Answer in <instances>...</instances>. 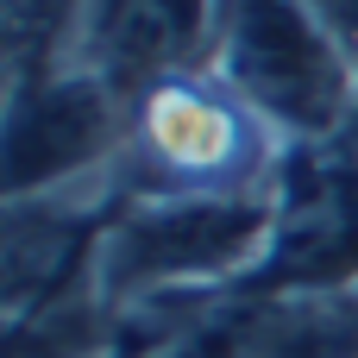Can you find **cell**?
<instances>
[{"label": "cell", "mask_w": 358, "mask_h": 358, "mask_svg": "<svg viewBox=\"0 0 358 358\" xmlns=\"http://www.w3.org/2000/svg\"><path fill=\"white\" fill-rule=\"evenodd\" d=\"M113 208H120L113 182L6 201V227H0V315L19 321V315L82 289L94 277V258H101Z\"/></svg>", "instance_id": "8992f818"}, {"label": "cell", "mask_w": 358, "mask_h": 358, "mask_svg": "<svg viewBox=\"0 0 358 358\" xmlns=\"http://www.w3.org/2000/svg\"><path fill=\"white\" fill-rule=\"evenodd\" d=\"M358 283V120L334 138L289 145L271 189V252L245 289H352Z\"/></svg>", "instance_id": "5b68a950"}, {"label": "cell", "mask_w": 358, "mask_h": 358, "mask_svg": "<svg viewBox=\"0 0 358 358\" xmlns=\"http://www.w3.org/2000/svg\"><path fill=\"white\" fill-rule=\"evenodd\" d=\"M220 0H88L69 63L113 82L126 101L176 69L208 63Z\"/></svg>", "instance_id": "52a82bcc"}, {"label": "cell", "mask_w": 358, "mask_h": 358, "mask_svg": "<svg viewBox=\"0 0 358 358\" xmlns=\"http://www.w3.org/2000/svg\"><path fill=\"white\" fill-rule=\"evenodd\" d=\"M126 151V94L82 63H50L6 82V201L113 182Z\"/></svg>", "instance_id": "277c9868"}, {"label": "cell", "mask_w": 358, "mask_h": 358, "mask_svg": "<svg viewBox=\"0 0 358 358\" xmlns=\"http://www.w3.org/2000/svg\"><path fill=\"white\" fill-rule=\"evenodd\" d=\"M120 308L107 302V289L88 277L82 289L6 321V358H113L120 346Z\"/></svg>", "instance_id": "ba28073f"}, {"label": "cell", "mask_w": 358, "mask_h": 358, "mask_svg": "<svg viewBox=\"0 0 358 358\" xmlns=\"http://www.w3.org/2000/svg\"><path fill=\"white\" fill-rule=\"evenodd\" d=\"M271 252V195H145L120 201L94 283L120 315L182 296L245 289Z\"/></svg>", "instance_id": "7a4b0ae2"}, {"label": "cell", "mask_w": 358, "mask_h": 358, "mask_svg": "<svg viewBox=\"0 0 358 358\" xmlns=\"http://www.w3.org/2000/svg\"><path fill=\"white\" fill-rule=\"evenodd\" d=\"M208 63L283 145L334 138L358 120V50L315 0H220Z\"/></svg>", "instance_id": "3957f363"}, {"label": "cell", "mask_w": 358, "mask_h": 358, "mask_svg": "<svg viewBox=\"0 0 358 358\" xmlns=\"http://www.w3.org/2000/svg\"><path fill=\"white\" fill-rule=\"evenodd\" d=\"M88 0H6V82L69 57Z\"/></svg>", "instance_id": "9c48e42d"}, {"label": "cell", "mask_w": 358, "mask_h": 358, "mask_svg": "<svg viewBox=\"0 0 358 358\" xmlns=\"http://www.w3.org/2000/svg\"><path fill=\"white\" fill-rule=\"evenodd\" d=\"M283 138L214 69H176L126 101V151L113 164L120 201L145 195H271Z\"/></svg>", "instance_id": "6da1fadb"}]
</instances>
